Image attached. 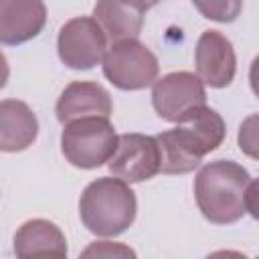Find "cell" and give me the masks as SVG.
Instances as JSON below:
<instances>
[{
	"label": "cell",
	"instance_id": "cell-1",
	"mask_svg": "<svg viewBox=\"0 0 259 259\" xmlns=\"http://www.w3.org/2000/svg\"><path fill=\"white\" fill-rule=\"evenodd\" d=\"M225 121L223 117L210 109L202 107L192 113L186 121L178 123L172 130H166L156 136L164 174H188L192 172L200 160L217 150L225 140Z\"/></svg>",
	"mask_w": 259,
	"mask_h": 259
},
{
	"label": "cell",
	"instance_id": "cell-2",
	"mask_svg": "<svg viewBox=\"0 0 259 259\" xmlns=\"http://www.w3.org/2000/svg\"><path fill=\"white\" fill-rule=\"evenodd\" d=\"M251 176L233 160H214L194 178V198L202 217L214 225L237 223L245 212V194Z\"/></svg>",
	"mask_w": 259,
	"mask_h": 259
},
{
	"label": "cell",
	"instance_id": "cell-3",
	"mask_svg": "<svg viewBox=\"0 0 259 259\" xmlns=\"http://www.w3.org/2000/svg\"><path fill=\"white\" fill-rule=\"evenodd\" d=\"M138 202L121 178H97L89 182L79 200V214L87 231L97 237H117L136 219Z\"/></svg>",
	"mask_w": 259,
	"mask_h": 259
},
{
	"label": "cell",
	"instance_id": "cell-4",
	"mask_svg": "<svg viewBox=\"0 0 259 259\" xmlns=\"http://www.w3.org/2000/svg\"><path fill=\"white\" fill-rule=\"evenodd\" d=\"M117 134L109 119L87 117L63 127L61 150L69 164L81 170H93L109 162L117 146Z\"/></svg>",
	"mask_w": 259,
	"mask_h": 259
},
{
	"label": "cell",
	"instance_id": "cell-5",
	"mask_svg": "<svg viewBox=\"0 0 259 259\" xmlns=\"http://www.w3.org/2000/svg\"><path fill=\"white\" fill-rule=\"evenodd\" d=\"M158 59L140 40L115 42L103 59V75L109 83L123 91H136L154 85L158 79Z\"/></svg>",
	"mask_w": 259,
	"mask_h": 259
},
{
	"label": "cell",
	"instance_id": "cell-6",
	"mask_svg": "<svg viewBox=\"0 0 259 259\" xmlns=\"http://www.w3.org/2000/svg\"><path fill=\"white\" fill-rule=\"evenodd\" d=\"M152 105L156 113L172 123L186 121L206 107V89L198 75L188 71L168 73L152 85Z\"/></svg>",
	"mask_w": 259,
	"mask_h": 259
},
{
	"label": "cell",
	"instance_id": "cell-7",
	"mask_svg": "<svg viewBox=\"0 0 259 259\" xmlns=\"http://www.w3.org/2000/svg\"><path fill=\"white\" fill-rule=\"evenodd\" d=\"M57 51L59 59L69 69L87 71L103 63L107 53V36L93 16H75L61 26Z\"/></svg>",
	"mask_w": 259,
	"mask_h": 259
},
{
	"label": "cell",
	"instance_id": "cell-8",
	"mask_svg": "<svg viewBox=\"0 0 259 259\" xmlns=\"http://www.w3.org/2000/svg\"><path fill=\"white\" fill-rule=\"evenodd\" d=\"M113 176L123 182H142L156 176L162 168V154L158 140L146 134H121L113 156L107 162Z\"/></svg>",
	"mask_w": 259,
	"mask_h": 259
},
{
	"label": "cell",
	"instance_id": "cell-9",
	"mask_svg": "<svg viewBox=\"0 0 259 259\" xmlns=\"http://www.w3.org/2000/svg\"><path fill=\"white\" fill-rule=\"evenodd\" d=\"M194 65L200 81L210 87H227L237 73V57L231 40L219 30H204L194 49Z\"/></svg>",
	"mask_w": 259,
	"mask_h": 259
},
{
	"label": "cell",
	"instance_id": "cell-10",
	"mask_svg": "<svg viewBox=\"0 0 259 259\" xmlns=\"http://www.w3.org/2000/svg\"><path fill=\"white\" fill-rule=\"evenodd\" d=\"M111 95L109 91L91 81H75L69 83L55 105L57 119L67 125L77 119H87V117H105L109 119L111 115Z\"/></svg>",
	"mask_w": 259,
	"mask_h": 259
},
{
	"label": "cell",
	"instance_id": "cell-11",
	"mask_svg": "<svg viewBox=\"0 0 259 259\" xmlns=\"http://www.w3.org/2000/svg\"><path fill=\"white\" fill-rule=\"evenodd\" d=\"M47 8L40 0H0V42L22 45L42 30Z\"/></svg>",
	"mask_w": 259,
	"mask_h": 259
},
{
	"label": "cell",
	"instance_id": "cell-12",
	"mask_svg": "<svg viewBox=\"0 0 259 259\" xmlns=\"http://www.w3.org/2000/svg\"><path fill=\"white\" fill-rule=\"evenodd\" d=\"M150 4L144 2H113L103 0L93 6V18L103 28L107 40L111 45L123 40H138L144 14Z\"/></svg>",
	"mask_w": 259,
	"mask_h": 259
},
{
	"label": "cell",
	"instance_id": "cell-13",
	"mask_svg": "<svg viewBox=\"0 0 259 259\" xmlns=\"http://www.w3.org/2000/svg\"><path fill=\"white\" fill-rule=\"evenodd\" d=\"M38 136V119L34 111L18 99L0 101V150L22 152Z\"/></svg>",
	"mask_w": 259,
	"mask_h": 259
},
{
	"label": "cell",
	"instance_id": "cell-14",
	"mask_svg": "<svg viewBox=\"0 0 259 259\" xmlns=\"http://www.w3.org/2000/svg\"><path fill=\"white\" fill-rule=\"evenodd\" d=\"M49 251H65L67 253V241L63 231L47 221V219H32L18 227L14 235V255L16 259H24L38 253Z\"/></svg>",
	"mask_w": 259,
	"mask_h": 259
},
{
	"label": "cell",
	"instance_id": "cell-15",
	"mask_svg": "<svg viewBox=\"0 0 259 259\" xmlns=\"http://www.w3.org/2000/svg\"><path fill=\"white\" fill-rule=\"evenodd\" d=\"M79 259H138V257L136 251L125 243L93 241L81 251Z\"/></svg>",
	"mask_w": 259,
	"mask_h": 259
},
{
	"label": "cell",
	"instance_id": "cell-16",
	"mask_svg": "<svg viewBox=\"0 0 259 259\" xmlns=\"http://www.w3.org/2000/svg\"><path fill=\"white\" fill-rule=\"evenodd\" d=\"M239 148L245 156L259 160V113H253L243 119L237 134Z\"/></svg>",
	"mask_w": 259,
	"mask_h": 259
},
{
	"label": "cell",
	"instance_id": "cell-17",
	"mask_svg": "<svg viewBox=\"0 0 259 259\" xmlns=\"http://www.w3.org/2000/svg\"><path fill=\"white\" fill-rule=\"evenodd\" d=\"M194 6L210 20L219 22H231L237 18L241 10V2H194Z\"/></svg>",
	"mask_w": 259,
	"mask_h": 259
},
{
	"label": "cell",
	"instance_id": "cell-18",
	"mask_svg": "<svg viewBox=\"0 0 259 259\" xmlns=\"http://www.w3.org/2000/svg\"><path fill=\"white\" fill-rule=\"evenodd\" d=\"M245 208L247 212L259 221V178L251 180L247 186V194H245Z\"/></svg>",
	"mask_w": 259,
	"mask_h": 259
},
{
	"label": "cell",
	"instance_id": "cell-19",
	"mask_svg": "<svg viewBox=\"0 0 259 259\" xmlns=\"http://www.w3.org/2000/svg\"><path fill=\"white\" fill-rule=\"evenodd\" d=\"M249 83H251V89L253 93L259 97V55L253 59L251 63V69H249Z\"/></svg>",
	"mask_w": 259,
	"mask_h": 259
},
{
	"label": "cell",
	"instance_id": "cell-20",
	"mask_svg": "<svg viewBox=\"0 0 259 259\" xmlns=\"http://www.w3.org/2000/svg\"><path fill=\"white\" fill-rule=\"evenodd\" d=\"M206 259H249L247 255H243L241 251H233V249H221L210 253Z\"/></svg>",
	"mask_w": 259,
	"mask_h": 259
},
{
	"label": "cell",
	"instance_id": "cell-21",
	"mask_svg": "<svg viewBox=\"0 0 259 259\" xmlns=\"http://www.w3.org/2000/svg\"><path fill=\"white\" fill-rule=\"evenodd\" d=\"M24 259H67L65 251H49V253H38V255H30Z\"/></svg>",
	"mask_w": 259,
	"mask_h": 259
}]
</instances>
